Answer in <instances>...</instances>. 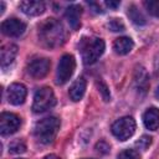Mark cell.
Here are the masks:
<instances>
[{"instance_id":"4316f807","label":"cell","mask_w":159,"mask_h":159,"mask_svg":"<svg viewBox=\"0 0 159 159\" xmlns=\"http://www.w3.org/2000/svg\"><path fill=\"white\" fill-rule=\"evenodd\" d=\"M43 159H60L57 155H55V154H50V155H46Z\"/></svg>"},{"instance_id":"8fae6325","label":"cell","mask_w":159,"mask_h":159,"mask_svg":"<svg viewBox=\"0 0 159 159\" xmlns=\"http://www.w3.org/2000/svg\"><path fill=\"white\" fill-rule=\"evenodd\" d=\"M21 11L29 16H37L45 11V2L42 1H34V0H24L19 4Z\"/></svg>"},{"instance_id":"cb8c5ba5","label":"cell","mask_w":159,"mask_h":159,"mask_svg":"<svg viewBox=\"0 0 159 159\" xmlns=\"http://www.w3.org/2000/svg\"><path fill=\"white\" fill-rule=\"evenodd\" d=\"M150 144H152V137H149V135H142L139 138V140L135 142V147H138L142 150H147Z\"/></svg>"},{"instance_id":"7402d4cb","label":"cell","mask_w":159,"mask_h":159,"mask_svg":"<svg viewBox=\"0 0 159 159\" xmlns=\"http://www.w3.org/2000/svg\"><path fill=\"white\" fill-rule=\"evenodd\" d=\"M107 26H108V29L111 31H114V32L123 31L125 29V26H124V24H123V21L120 19H112V20H109Z\"/></svg>"},{"instance_id":"6da1fadb","label":"cell","mask_w":159,"mask_h":159,"mask_svg":"<svg viewBox=\"0 0 159 159\" xmlns=\"http://www.w3.org/2000/svg\"><path fill=\"white\" fill-rule=\"evenodd\" d=\"M39 39L46 47L55 48L63 45L66 40V32L58 20L46 19L39 25Z\"/></svg>"},{"instance_id":"9a60e30c","label":"cell","mask_w":159,"mask_h":159,"mask_svg":"<svg viewBox=\"0 0 159 159\" xmlns=\"http://www.w3.org/2000/svg\"><path fill=\"white\" fill-rule=\"evenodd\" d=\"M17 55V46L14 43H6L1 47L0 50V60H1V66L6 67L10 63H12V61L15 60Z\"/></svg>"},{"instance_id":"9c48e42d","label":"cell","mask_w":159,"mask_h":159,"mask_svg":"<svg viewBox=\"0 0 159 159\" xmlns=\"http://www.w3.org/2000/svg\"><path fill=\"white\" fill-rule=\"evenodd\" d=\"M51 67V62L48 58H35L27 65V73L36 80L43 78Z\"/></svg>"},{"instance_id":"7c38bea8","label":"cell","mask_w":159,"mask_h":159,"mask_svg":"<svg viewBox=\"0 0 159 159\" xmlns=\"http://www.w3.org/2000/svg\"><path fill=\"white\" fill-rule=\"evenodd\" d=\"M143 123L147 129L157 130L159 128V109L155 107L148 108L143 113Z\"/></svg>"},{"instance_id":"8992f818","label":"cell","mask_w":159,"mask_h":159,"mask_svg":"<svg viewBox=\"0 0 159 159\" xmlns=\"http://www.w3.org/2000/svg\"><path fill=\"white\" fill-rule=\"evenodd\" d=\"M76 68V60L72 55L66 53L60 58L58 66H57V73H56V82L58 84L66 83L71 76L73 75Z\"/></svg>"},{"instance_id":"83f0119b","label":"cell","mask_w":159,"mask_h":159,"mask_svg":"<svg viewBox=\"0 0 159 159\" xmlns=\"http://www.w3.org/2000/svg\"><path fill=\"white\" fill-rule=\"evenodd\" d=\"M0 6H1V10H0V14H2V12H4V9H5V4H4V1H1V2H0Z\"/></svg>"},{"instance_id":"d4e9b609","label":"cell","mask_w":159,"mask_h":159,"mask_svg":"<svg viewBox=\"0 0 159 159\" xmlns=\"http://www.w3.org/2000/svg\"><path fill=\"white\" fill-rule=\"evenodd\" d=\"M96 150H97L98 153H101V154H107V153H109L111 147H109V144H108L107 142L99 140V142L96 144Z\"/></svg>"},{"instance_id":"44dd1931","label":"cell","mask_w":159,"mask_h":159,"mask_svg":"<svg viewBox=\"0 0 159 159\" xmlns=\"http://www.w3.org/2000/svg\"><path fill=\"white\" fill-rule=\"evenodd\" d=\"M117 159H140V155L134 149H125L118 154Z\"/></svg>"},{"instance_id":"ffe728a7","label":"cell","mask_w":159,"mask_h":159,"mask_svg":"<svg viewBox=\"0 0 159 159\" xmlns=\"http://www.w3.org/2000/svg\"><path fill=\"white\" fill-rule=\"evenodd\" d=\"M144 6L150 15L159 17V1H144Z\"/></svg>"},{"instance_id":"603a6c76","label":"cell","mask_w":159,"mask_h":159,"mask_svg":"<svg viewBox=\"0 0 159 159\" xmlns=\"http://www.w3.org/2000/svg\"><path fill=\"white\" fill-rule=\"evenodd\" d=\"M97 87H98V92L101 93V96H102L103 101L108 102V101L111 99V93H109V89H108L107 84H106L103 81H101V80H99V81L97 82Z\"/></svg>"},{"instance_id":"d6986e66","label":"cell","mask_w":159,"mask_h":159,"mask_svg":"<svg viewBox=\"0 0 159 159\" xmlns=\"http://www.w3.org/2000/svg\"><path fill=\"white\" fill-rule=\"evenodd\" d=\"M9 150L15 154H21L26 152V145L22 140H15L9 145Z\"/></svg>"},{"instance_id":"ba28073f","label":"cell","mask_w":159,"mask_h":159,"mask_svg":"<svg viewBox=\"0 0 159 159\" xmlns=\"http://www.w3.org/2000/svg\"><path fill=\"white\" fill-rule=\"evenodd\" d=\"M26 30V24L17 17H9L1 24V32L9 37H19Z\"/></svg>"},{"instance_id":"e0dca14e","label":"cell","mask_w":159,"mask_h":159,"mask_svg":"<svg viewBox=\"0 0 159 159\" xmlns=\"http://www.w3.org/2000/svg\"><path fill=\"white\" fill-rule=\"evenodd\" d=\"M133 47H134V42L130 37L122 36L116 39L113 42V50L118 55H127L133 50Z\"/></svg>"},{"instance_id":"30bf717a","label":"cell","mask_w":159,"mask_h":159,"mask_svg":"<svg viewBox=\"0 0 159 159\" xmlns=\"http://www.w3.org/2000/svg\"><path fill=\"white\" fill-rule=\"evenodd\" d=\"M26 94H27V89L22 83L10 84L7 88V92H6V97H7L9 103H11L14 106L22 104L26 99Z\"/></svg>"},{"instance_id":"2e32d148","label":"cell","mask_w":159,"mask_h":159,"mask_svg":"<svg viewBox=\"0 0 159 159\" xmlns=\"http://www.w3.org/2000/svg\"><path fill=\"white\" fill-rule=\"evenodd\" d=\"M86 80L83 77H80L77 78L70 87V91H68V94H70V98L73 101V102H78L82 99V97L84 96V92H86Z\"/></svg>"},{"instance_id":"f1b7e54d","label":"cell","mask_w":159,"mask_h":159,"mask_svg":"<svg viewBox=\"0 0 159 159\" xmlns=\"http://www.w3.org/2000/svg\"><path fill=\"white\" fill-rule=\"evenodd\" d=\"M155 97H157V99L159 101V86H158V88H157V91H155Z\"/></svg>"},{"instance_id":"3957f363","label":"cell","mask_w":159,"mask_h":159,"mask_svg":"<svg viewBox=\"0 0 159 159\" xmlns=\"http://www.w3.org/2000/svg\"><path fill=\"white\" fill-rule=\"evenodd\" d=\"M104 41L99 37H87L82 39L80 43V50L82 60L86 65L94 63L104 52Z\"/></svg>"},{"instance_id":"484cf974","label":"cell","mask_w":159,"mask_h":159,"mask_svg":"<svg viewBox=\"0 0 159 159\" xmlns=\"http://www.w3.org/2000/svg\"><path fill=\"white\" fill-rule=\"evenodd\" d=\"M106 5L108 7H112V9H116L118 5H119V1H106Z\"/></svg>"},{"instance_id":"52a82bcc","label":"cell","mask_w":159,"mask_h":159,"mask_svg":"<svg viewBox=\"0 0 159 159\" xmlns=\"http://www.w3.org/2000/svg\"><path fill=\"white\" fill-rule=\"evenodd\" d=\"M21 125V119L15 113L2 112L0 116V133L2 135H10L17 132Z\"/></svg>"},{"instance_id":"4fadbf2b","label":"cell","mask_w":159,"mask_h":159,"mask_svg":"<svg viewBox=\"0 0 159 159\" xmlns=\"http://www.w3.org/2000/svg\"><path fill=\"white\" fill-rule=\"evenodd\" d=\"M81 14H82V7L80 5H70L66 9V19L70 24V26L73 30H78L81 26Z\"/></svg>"},{"instance_id":"7a4b0ae2","label":"cell","mask_w":159,"mask_h":159,"mask_svg":"<svg viewBox=\"0 0 159 159\" xmlns=\"http://www.w3.org/2000/svg\"><path fill=\"white\" fill-rule=\"evenodd\" d=\"M58 129H60V119L51 116L36 122L34 127V135L40 143L50 144L56 138Z\"/></svg>"},{"instance_id":"277c9868","label":"cell","mask_w":159,"mask_h":159,"mask_svg":"<svg viewBox=\"0 0 159 159\" xmlns=\"http://www.w3.org/2000/svg\"><path fill=\"white\" fill-rule=\"evenodd\" d=\"M56 103V97L50 87H42L36 91L34 96V103H32V111L35 113H42L50 108H52Z\"/></svg>"},{"instance_id":"ac0fdd59","label":"cell","mask_w":159,"mask_h":159,"mask_svg":"<svg viewBox=\"0 0 159 159\" xmlns=\"http://www.w3.org/2000/svg\"><path fill=\"white\" fill-rule=\"evenodd\" d=\"M128 16L132 20V22H134L135 25L142 26V25H145L147 24L145 16L142 14V11L135 5H132V6L128 7Z\"/></svg>"},{"instance_id":"5bb4252c","label":"cell","mask_w":159,"mask_h":159,"mask_svg":"<svg viewBox=\"0 0 159 159\" xmlns=\"http://www.w3.org/2000/svg\"><path fill=\"white\" fill-rule=\"evenodd\" d=\"M134 83H135V88L139 93L144 94L149 87V77L148 73L145 71V68H143L142 66L137 67L135 72H134Z\"/></svg>"},{"instance_id":"5b68a950","label":"cell","mask_w":159,"mask_h":159,"mask_svg":"<svg viewBox=\"0 0 159 159\" xmlns=\"http://www.w3.org/2000/svg\"><path fill=\"white\" fill-rule=\"evenodd\" d=\"M111 130L117 139L127 140L135 132V122L132 117H122L112 124Z\"/></svg>"}]
</instances>
